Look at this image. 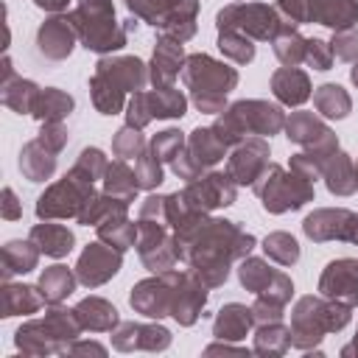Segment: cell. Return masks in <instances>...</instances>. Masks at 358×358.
Wrapping results in <instances>:
<instances>
[{
  "label": "cell",
  "instance_id": "6da1fadb",
  "mask_svg": "<svg viewBox=\"0 0 358 358\" xmlns=\"http://www.w3.org/2000/svg\"><path fill=\"white\" fill-rule=\"evenodd\" d=\"M120 266V257L106 252L101 243L90 246L84 255H81V263H78V277L87 282V285H95V282H103L109 274H115Z\"/></svg>",
  "mask_w": 358,
  "mask_h": 358
},
{
  "label": "cell",
  "instance_id": "7a4b0ae2",
  "mask_svg": "<svg viewBox=\"0 0 358 358\" xmlns=\"http://www.w3.org/2000/svg\"><path fill=\"white\" fill-rule=\"evenodd\" d=\"M322 288L327 294H344L347 291L350 302H358V263H352V260L330 263L324 277H322Z\"/></svg>",
  "mask_w": 358,
  "mask_h": 358
},
{
  "label": "cell",
  "instance_id": "3957f363",
  "mask_svg": "<svg viewBox=\"0 0 358 358\" xmlns=\"http://www.w3.org/2000/svg\"><path fill=\"white\" fill-rule=\"evenodd\" d=\"M310 17L330 28H347L358 17V6L352 0H308Z\"/></svg>",
  "mask_w": 358,
  "mask_h": 358
},
{
  "label": "cell",
  "instance_id": "277c9868",
  "mask_svg": "<svg viewBox=\"0 0 358 358\" xmlns=\"http://www.w3.org/2000/svg\"><path fill=\"white\" fill-rule=\"evenodd\" d=\"M70 28H67V20H50L42 25L39 31V48L42 53L53 56V59H62L64 53H70Z\"/></svg>",
  "mask_w": 358,
  "mask_h": 358
},
{
  "label": "cell",
  "instance_id": "5b68a950",
  "mask_svg": "<svg viewBox=\"0 0 358 358\" xmlns=\"http://www.w3.org/2000/svg\"><path fill=\"white\" fill-rule=\"evenodd\" d=\"M31 241H36L39 249H45V255H53V257L67 255L70 246H73V235H70L64 227H56V224L36 227V229L31 232Z\"/></svg>",
  "mask_w": 358,
  "mask_h": 358
},
{
  "label": "cell",
  "instance_id": "8992f818",
  "mask_svg": "<svg viewBox=\"0 0 358 358\" xmlns=\"http://www.w3.org/2000/svg\"><path fill=\"white\" fill-rule=\"evenodd\" d=\"M274 92L285 103H302L308 98V78L296 70H280L274 76Z\"/></svg>",
  "mask_w": 358,
  "mask_h": 358
},
{
  "label": "cell",
  "instance_id": "52a82bcc",
  "mask_svg": "<svg viewBox=\"0 0 358 358\" xmlns=\"http://www.w3.org/2000/svg\"><path fill=\"white\" fill-rule=\"evenodd\" d=\"M3 260H6V274H11V271H31L34 263H36V252L28 249V243L11 241V243H6Z\"/></svg>",
  "mask_w": 358,
  "mask_h": 358
},
{
  "label": "cell",
  "instance_id": "ba28073f",
  "mask_svg": "<svg viewBox=\"0 0 358 358\" xmlns=\"http://www.w3.org/2000/svg\"><path fill=\"white\" fill-rule=\"evenodd\" d=\"M42 294L48 296V299H62L64 294H70V288H73V277L67 274V268H62V266H53V268H48L45 274H42Z\"/></svg>",
  "mask_w": 358,
  "mask_h": 358
},
{
  "label": "cell",
  "instance_id": "9c48e42d",
  "mask_svg": "<svg viewBox=\"0 0 358 358\" xmlns=\"http://www.w3.org/2000/svg\"><path fill=\"white\" fill-rule=\"evenodd\" d=\"M316 103H319V109L324 112V115H330V117H341V115H347V109H350V98L341 92V87H336V84H324L322 87V92H319V98H316Z\"/></svg>",
  "mask_w": 358,
  "mask_h": 358
},
{
  "label": "cell",
  "instance_id": "30bf717a",
  "mask_svg": "<svg viewBox=\"0 0 358 358\" xmlns=\"http://www.w3.org/2000/svg\"><path fill=\"white\" fill-rule=\"evenodd\" d=\"M70 106H73V101H70L67 95L56 92V90H45V95H36V101H34V109H48V112H45L48 120L62 117Z\"/></svg>",
  "mask_w": 358,
  "mask_h": 358
},
{
  "label": "cell",
  "instance_id": "8fae6325",
  "mask_svg": "<svg viewBox=\"0 0 358 358\" xmlns=\"http://www.w3.org/2000/svg\"><path fill=\"white\" fill-rule=\"evenodd\" d=\"M185 112V98L171 90H159L154 98V115L157 117H176Z\"/></svg>",
  "mask_w": 358,
  "mask_h": 358
},
{
  "label": "cell",
  "instance_id": "7c38bea8",
  "mask_svg": "<svg viewBox=\"0 0 358 358\" xmlns=\"http://www.w3.org/2000/svg\"><path fill=\"white\" fill-rule=\"evenodd\" d=\"M308 59L313 62L316 70H327L330 67V53L324 50V42H319V39L308 42Z\"/></svg>",
  "mask_w": 358,
  "mask_h": 358
},
{
  "label": "cell",
  "instance_id": "4fadbf2b",
  "mask_svg": "<svg viewBox=\"0 0 358 358\" xmlns=\"http://www.w3.org/2000/svg\"><path fill=\"white\" fill-rule=\"evenodd\" d=\"M358 53V34H350V39L344 42V48L338 50V56H344V59H350V56H355Z\"/></svg>",
  "mask_w": 358,
  "mask_h": 358
},
{
  "label": "cell",
  "instance_id": "5bb4252c",
  "mask_svg": "<svg viewBox=\"0 0 358 358\" xmlns=\"http://www.w3.org/2000/svg\"><path fill=\"white\" fill-rule=\"evenodd\" d=\"M17 215V207H14V193L6 190V218H14Z\"/></svg>",
  "mask_w": 358,
  "mask_h": 358
},
{
  "label": "cell",
  "instance_id": "9a60e30c",
  "mask_svg": "<svg viewBox=\"0 0 358 358\" xmlns=\"http://www.w3.org/2000/svg\"><path fill=\"white\" fill-rule=\"evenodd\" d=\"M36 6H42V8H64L67 6V0H36Z\"/></svg>",
  "mask_w": 358,
  "mask_h": 358
}]
</instances>
